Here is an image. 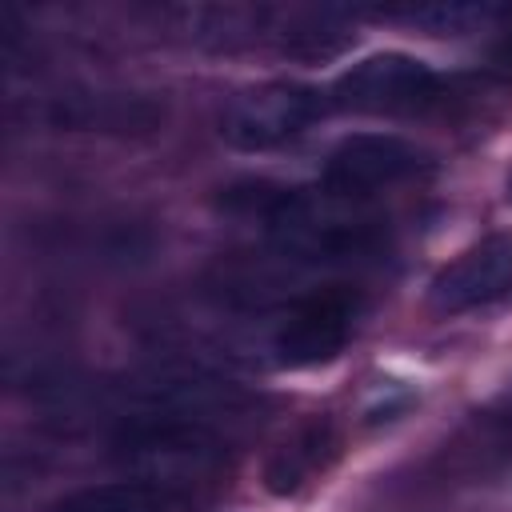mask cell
Masks as SVG:
<instances>
[{
    "mask_svg": "<svg viewBox=\"0 0 512 512\" xmlns=\"http://www.w3.org/2000/svg\"><path fill=\"white\" fill-rule=\"evenodd\" d=\"M360 320V296L352 288H324L300 296L272 332V356L280 368H320L344 352Z\"/></svg>",
    "mask_w": 512,
    "mask_h": 512,
    "instance_id": "5",
    "label": "cell"
},
{
    "mask_svg": "<svg viewBox=\"0 0 512 512\" xmlns=\"http://www.w3.org/2000/svg\"><path fill=\"white\" fill-rule=\"evenodd\" d=\"M508 288H512V228H500L468 244L456 260H448L432 276L428 304L436 312H468L500 300Z\"/></svg>",
    "mask_w": 512,
    "mask_h": 512,
    "instance_id": "7",
    "label": "cell"
},
{
    "mask_svg": "<svg viewBox=\"0 0 512 512\" xmlns=\"http://www.w3.org/2000/svg\"><path fill=\"white\" fill-rule=\"evenodd\" d=\"M220 208L260 216L284 260L300 264H364L388 252V228L380 216L360 212L348 196L280 188L268 180H244L224 188Z\"/></svg>",
    "mask_w": 512,
    "mask_h": 512,
    "instance_id": "1",
    "label": "cell"
},
{
    "mask_svg": "<svg viewBox=\"0 0 512 512\" xmlns=\"http://www.w3.org/2000/svg\"><path fill=\"white\" fill-rule=\"evenodd\" d=\"M332 444H336V440H332L328 424L304 428L292 444H284V448L264 464V488H268L272 496H292V492H300V484L308 480L312 468L324 464V448H332Z\"/></svg>",
    "mask_w": 512,
    "mask_h": 512,
    "instance_id": "9",
    "label": "cell"
},
{
    "mask_svg": "<svg viewBox=\"0 0 512 512\" xmlns=\"http://www.w3.org/2000/svg\"><path fill=\"white\" fill-rule=\"evenodd\" d=\"M420 168H424V152L412 140L392 132H352L328 152L320 180L328 192L360 200L416 176Z\"/></svg>",
    "mask_w": 512,
    "mask_h": 512,
    "instance_id": "6",
    "label": "cell"
},
{
    "mask_svg": "<svg viewBox=\"0 0 512 512\" xmlns=\"http://www.w3.org/2000/svg\"><path fill=\"white\" fill-rule=\"evenodd\" d=\"M112 452L148 472V480H168L172 472H208L224 460L220 436L192 416H172V412H136L120 424L112 436Z\"/></svg>",
    "mask_w": 512,
    "mask_h": 512,
    "instance_id": "4",
    "label": "cell"
},
{
    "mask_svg": "<svg viewBox=\"0 0 512 512\" xmlns=\"http://www.w3.org/2000/svg\"><path fill=\"white\" fill-rule=\"evenodd\" d=\"M52 512H192V504L160 480H112L68 492Z\"/></svg>",
    "mask_w": 512,
    "mask_h": 512,
    "instance_id": "8",
    "label": "cell"
},
{
    "mask_svg": "<svg viewBox=\"0 0 512 512\" xmlns=\"http://www.w3.org/2000/svg\"><path fill=\"white\" fill-rule=\"evenodd\" d=\"M440 96V76L408 52H372L344 68L328 88V104L360 116H408L424 112Z\"/></svg>",
    "mask_w": 512,
    "mask_h": 512,
    "instance_id": "3",
    "label": "cell"
},
{
    "mask_svg": "<svg viewBox=\"0 0 512 512\" xmlns=\"http://www.w3.org/2000/svg\"><path fill=\"white\" fill-rule=\"evenodd\" d=\"M328 92L300 80H268L236 92L220 112V136L240 152H268L328 112Z\"/></svg>",
    "mask_w": 512,
    "mask_h": 512,
    "instance_id": "2",
    "label": "cell"
}]
</instances>
